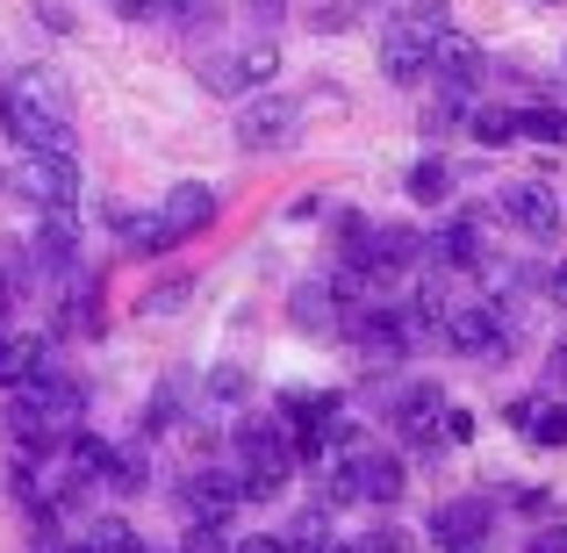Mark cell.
Returning <instances> with one entry per match:
<instances>
[{
	"instance_id": "cb8c5ba5",
	"label": "cell",
	"mask_w": 567,
	"mask_h": 553,
	"mask_svg": "<svg viewBox=\"0 0 567 553\" xmlns=\"http://www.w3.org/2000/svg\"><path fill=\"white\" fill-rule=\"evenodd\" d=\"M230 553H295V540H280V532H259V540H230Z\"/></svg>"
},
{
	"instance_id": "4dcf8cb0",
	"label": "cell",
	"mask_w": 567,
	"mask_h": 553,
	"mask_svg": "<svg viewBox=\"0 0 567 553\" xmlns=\"http://www.w3.org/2000/svg\"><path fill=\"white\" fill-rule=\"evenodd\" d=\"M560 417H567V402H560Z\"/></svg>"
},
{
	"instance_id": "277c9868",
	"label": "cell",
	"mask_w": 567,
	"mask_h": 553,
	"mask_svg": "<svg viewBox=\"0 0 567 553\" xmlns=\"http://www.w3.org/2000/svg\"><path fill=\"white\" fill-rule=\"evenodd\" d=\"M346 331L367 360H402V352H416V324H410V309H395V303H360L346 317Z\"/></svg>"
},
{
	"instance_id": "f546056e",
	"label": "cell",
	"mask_w": 567,
	"mask_h": 553,
	"mask_svg": "<svg viewBox=\"0 0 567 553\" xmlns=\"http://www.w3.org/2000/svg\"><path fill=\"white\" fill-rule=\"evenodd\" d=\"M560 80H567V51H560Z\"/></svg>"
},
{
	"instance_id": "7a4b0ae2",
	"label": "cell",
	"mask_w": 567,
	"mask_h": 553,
	"mask_svg": "<svg viewBox=\"0 0 567 553\" xmlns=\"http://www.w3.org/2000/svg\"><path fill=\"white\" fill-rule=\"evenodd\" d=\"M439 37H445V22H431V14H410L402 8L395 22L381 29V80L388 86H416L431 72V51H439Z\"/></svg>"
},
{
	"instance_id": "83f0119b",
	"label": "cell",
	"mask_w": 567,
	"mask_h": 553,
	"mask_svg": "<svg viewBox=\"0 0 567 553\" xmlns=\"http://www.w3.org/2000/svg\"><path fill=\"white\" fill-rule=\"evenodd\" d=\"M546 295H554V303L567 309V266H554V274H546Z\"/></svg>"
},
{
	"instance_id": "9c48e42d",
	"label": "cell",
	"mask_w": 567,
	"mask_h": 553,
	"mask_svg": "<svg viewBox=\"0 0 567 553\" xmlns=\"http://www.w3.org/2000/svg\"><path fill=\"white\" fill-rule=\"evenodd\" d=\"M488 532H496V518H488V503H474V496L431 511V540L445 553H488Z\"/></svg>"
},
{
	"instance_id": "603a6c76",
	"label": "cell",
	"mask_w": 567,
	"mask_h": 553,
	"mask_svg": "<svg viewBox=\"0 0 567 553\" xmlns=\"http://www.w3.org/2000/svg\"><path fill=\"white\" fill-rule=\"evenodd\" d=\"M173 417H181V381H166V388L152 396V431H158V424H173Z\"/></svg>"
},
{
	"instance_id": "4fadbf2b",
	"label": "cell",
	"mask_w": 567,
	"mask_h": 553,
	"mask_svg": "<svg viewBox=\"0 0 567 553\" xmlns=\"http://www.w3.org/2000/svg\"><path fill=\"white\" fill-rule=\"evenodd\" d=\"M29 158V194H37L43 208H72V194H80V166H72V152H22Z\"/></svg>"
},
{
	"instance_id": "5b68a950",
	"label": "cell",
	"mask_w": 567,
	"mask_h": 553,
	"mask_svg": "<svg viewBox=\"0 0 567 553\" xmlns=\"http://www.w3.org/2000/svg\"><path fill=\"white\" fill-rule=\"evenodd\" d=\"M295 101L288 94H251L245 109L230 115V130H237V144H245V152H280V144L295 137Z\"/></svg>"
},
{
	"instance_id": "6da1fadb",
	"label": "cell",
	"mask_w": 567,
	"mask_h": 553,
	"mask_svg": "<svg viewBox=\"0 0 567 553\" xmlns=\"http://www.w3.org/2000/svg\"><path fill=\"white\" fill-rule=\"evenodd\" d=\"M0 130L22 152H72V94L51 65H29L0 80Z\"/></svg>"
},
{
	"instance_id": "52a82bcc",
	"label": "cell",
	"mask_w": 567,
	"mask_h": 553,
	"mask_svg": "<svg viewBox=\"0 0 567 553\" xmlns=\"http://www.w3.org/2000/svg\"><path fill=\"white\" fill-rule=\"evenodd\" d=\"M181 503H187V518H202V525H223V518L237 511V468L230 460H202L194 474H181Z\"/></svg>"
},
{
	"instance_id": "7402d4cb",
	"label": "cell",
	"mask_w": 567,
	"mask_h": 553,
	"mask_svg": "<svg viewBox=\"0 0 567 553\" xmlns=\"http://www.w3.org/2000/svg\"><path fill=\"white\" fill-rule=\"evenodd\" d=\"M22 346H29V338H14L8 324H0V381H14V373H29V352H22Z\"/></svg>"
},
{
	"instance_id": "2e32d148",
	"label": "cell",
	"mask_w": 567,
	"mask_h": 553,
	"mask_svg": "<svg viewBox=\"0 0 567 553\" xmlns=\"http://www.w3.org/2000/svg\"><path fill=\"white\" fill-rule=\"evenodd\" d=\"M424 252L439 266H460V274H467V266H482V237H474V223H453V231H431L424 237Z\"/></svg>"
},
{
	"instance_id": "ba28073f",
	"label": "cell",
	"mask_w": 567,
	"mask_h": 553,
	"mask_svg": "<svg viewBox=\"0 0 567 553\" xmlns=\"http://www.w3.org/2000/svg\"><path fill=\"white\" fill-rule=\"evenodd\" d=\"M274 43H245V51H216V58H202V86H216V94H245V86H259V80H274Z\"/></svg>"
},
{
	"instance_id": "d4e9b609",
	"label": "cell",
	"mask_w": 567,
	"mask_h": 553,
	"mask_svg": "<svg viewBox=\"0 0 567 553\" xmlns=\"http://www.w3.org/2000/svg\"><path fill=\"white\" fill-rule=\"evenodd\" d=\"M115 14H123V22H158V8H166V0H109Z\"/></svg>"
},
{
	"instance_id": "30bf717a",
	"label": "cell",
	"mask_w": 567,
	"mask_h": 553,
	"mask_svg": "<svg viewBox=\"0 0 567 553\" xmlns=\"http://www.w3.org/2000/svg\"><path fill=\"white\" fill-rule=\"evenodd\" d=\"M230 468L288 474V424H280V417H245V424L230 431Z\"/></svg>"
},
{
	"instance_id": "7c38bea8",
	"label": "cell",
	"mask_w": 567,
	"mask_h": 553,
	"mask_svg": "<svg viewBox=\"0 0 567 553\" xmlns=\"http://www.w3.org/2000/svg\"><path fill=\"white\" fill-rule=\"evenodd\" d=\"M158 223H166V237H173V245H181V237H202L208 223H216V194H208L202 181L166 187V202H158Z\"/></svg>"
},
{
	"instance_id": "f1b7e54d",
	"label": "cell",
	"mask_w": 567,
	"mask_h": 553,
	"mask_svg": "<svg viewBox=\"0 0 567 553\" xmlns=\"http://www.w3.org/2000/svg\"><path fill=\"white\" fill-rule=\"evenodd\" d=\"M554 381H567V346H560V352H554Z\"/></svg>"
},
{
	"instance_id": "44dd1931",
	"label": "cell",
	"mask_w": 567,
	"mask_h": 553,
	"mask_svg": "<svg viewBox=\"0 0 567 553\" xmlns=\"http://www.w3.org/2000/svg\"><path fill=\"white\" fill-rule=\"evenodd\" d=\"M181 553H230V532H223V525H202V518H194L187 540H181Z\"/></svg>"
},
{
	"instance_id": "484cf974",
	"label": "cell",
	"mask_w": 567,
	"mask_h": 553,
	"mask_svg": "<svg viewBox=\"0 0 567 553\" xmlns=\"http://www.w3.org/2000/svg\"><path fill=\"white\" fill-rule=\"evenodd\" d=\"M187 288H194V280H166V288H158L144 309H152V317H158V309H181V303H187Z\"/></svg>"
},
{
	"instance_id": "8fae6325",
	"label": "cell",
	"mask_w": 567,
	"mask_h": 553,
	"mask_svg": "<svg viewBox=\"0 0 567 553\" xmlns=\"http://www.w3.org/2000/svg\"><path fill=\"white\" fill-rule=\"evenodd\" d=\"M482 51H474V43L467 37H453V29H445V37H439V51H431V72H424V80H439L445 86V101H467L474 94V86H482Z\"/></svg>"
},
{
	"instance_id": "d6986e66",
	"label": "cell",
	"mask_w": 567,
	"mask_h": 553,
	"mask_svg": "<svg viewBox=\"0 0 567 553\" xmlns=\"http://www.w3.org/2000/svg\"><path fill=\"white\" fill-rule=\"evenodd\" d=\"M467 130L482 144H517V109H482V115H467Z\"/></svg>"
},
{
	"instance_id": "ffe728a7",
	"label": "cell",
	"mask_w": 567,
	"mask_h": 553,
	"mask_svg": "<svg viewBox=\"0 0 567 553\" xmlns=\"http://www.w3.org/2000/svg\"><path fill=\"white\" fill-rule=\"evenodd\" d=\"M237 396H245V367H216L208 373V402H216V410H230Z\"/></svg>"
},
{
	"instance_id": "3957f363",
	"label": "cell",
	"mask_w": 567,
	"mask_h": 553,
	"mask_svg": "<svg viewBox=\"0 0 567 553\" xmlns=\"http://www.w3.org/2000/svg\"><path fill=\"white\" fill-rule=\"evenodd\" d=\"M439 346L460 352V360H503L511 352V331H503V317L488 303H467V295H453L439 317Z\"/></svg>"
},
{
	"instance_id": "e0dca14e",
	"label": "cell",
	"mask_w": 567,
	"mask_h": 553,
	"mask_svg": "<svg viewBox=\"0 0 567 553\" xmlns=\"http://www.w3.org/2000/svg\"><path fill=\"white\" fill-rule=\"evenodd\" d=\"M453 181H460V173L445 166V158H416V166H410V181H402V187H410V202L439 208V202H453Z\"/></svg>"
},
{
	"instance_id": "9a60e30c",
	"label": "cell",
	"mask_w": 567,
	"mask_h": 553,
	"mask_svg": "<svg viewBox=\"0 0 567 553\" xmlns=\"http://www.w3.org/2000/svg\"><path fill=\"white\" fill-rule=\"evenodd\" d=\"M352 474H360V503H395L410 482L395 453H352Z\"/></svg>"
},
{
	"instance_id": "ac0fdd59",
	"label": "cell",
	"mask_w": 567,
	"mask_h": 553,
	"mask_svg": "<svg viewBox=\"0 0 567 553\" xmlns=\"http://www.w3.org/2000/svg\"><path fill=\"white\" fill-rule=\"evenodd\" d=\"M223 14V0H166L158 8V22H173V29H208Z\"/></svg>"
},
{
	"instance_id": "4316f807",
	"label": "cell",
	"mask_w": 567,
	"mask_h": 553,
	"mask_svg": "<svg viewBox=\"0 0 567 553\" xmlns=\"http://www.w3.org/2000/svg\"><path fill=\"white\" fill-rule=\"evenodd\" d=\"M525 553H567V525H560V532H546V540H532Z\"/></svg>"
},
{
	"instance_id": "5bb4252c",
	"label": "cell",
	"mask_w": 567,
	"mask_h": 553,
	"mask_svg": "<svg viewBox=\"0 0 567 553\" xmlns=\"http://www.w3.org/2000/svg\"><path fill=\"white\" fill-rule=\"evenodd\" d=\"M72 252H80L72 208H43V223H37V266H43V274H72Z\"/></svg>"
},
{
	"instance_id": "8992f818",
	"label": "cell",
	"mask_w": 567,
	"mask_h": 553,
	"mask_svg": "<svg viewBox=\"0 0 567 553\" xmlns=\"http://www.w3.org/2000/svg\"><path fill=\"white\" fill-rule=\"evenodd\" d=\"M503 223H511L525 245H554L560 237V202H554V187H539V181H517V187H503Z\"/></svg>"
}]
</instances>
